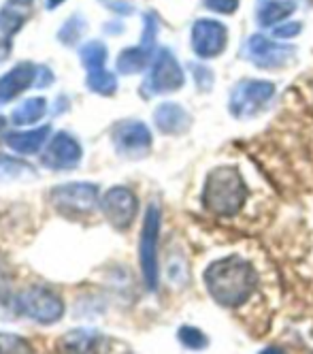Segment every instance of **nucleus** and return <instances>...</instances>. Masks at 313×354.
<instances>
[{
    "instance_id": "9d476101",
    "label": "nucleus",
    "mask_w": 313,
    "mask_h": 354,
    "mask_svg": "<svg viewBox=\"0 0 313 354\" xmlns=\"http://www.w3.org/2000/svg\"><path fill=\"white\" fill-rule=\"evenodd\" d=\"M100 209L115 229L126 231L137 216V196L124 186H115L100 198Z\"/></svg>"
},
{
    "instance_id": "9b49d317",
    "label": "nucleus",
    "mask_w": 313,
    "mask_h": 354,
    "mask_svg": "<svg viewBox=\"0 0 313 354\" xmlns=\"http://www.w3.org/2000/svg\"><path fill=\"white\" fill-rule=\"evenodd\" d=\"M113 145L126 158H143L151 149V133L143 122H120L113 129Z\"/></svg>"
},
{
    "instance_id": "6ab92c4d",
    "label": "nucleus",
    "mask_w": 313,
    "mask_h": 354,
    "mask_svg": "<svg viewBox=\"0 0 313 354\" xmlns=\"http://www.w3.org/2000/svg\"><path fill=\"white\" fill-rule=\"evenodd\" d=\"M47 111V100L43 96H35V98H28L23 100L19 107H15L11 111V122L15 126H26V124H35L39 122Z\"/></svg>"
},
{
    "instance_id": "4be33fe9",
    "label": "nucleus",
    "mask_w": 313,
    "mask_h": 354,
    "mask_svg": "<svg viewBox=\"0 0 313 354\" xmlns=\"http://www.w3.org/2000/svg\"><path fill=\"white\" fill-rule=\"evenodd\" d=\"M88 88L96 94L102 96H111L117 90V80L115 75L109 73L107 68H96V71H88V80H86Z\"/></svg>"
},
{
    "instance_id": "423d86ee",
    "label": "nucleus",
    "mask_w": 313,
    "mask_h": 354,
    "mask_svg": "<svg viewBox=\"0 0 313 354\" xmlns=\"http://www.w3.org/2000/svg\"><path fill=\"white\" fill-rule=\"evenodd\" d=\"M17 308L23 316L39 324H54L64 314V303L58 295L47 288H30L17 297Z\"/></svg>"
},
{
    "instance_id": "412c9836",
    "label": "nucleus",
    "mask_w": 313,
    "mask_h": 354,
    "mask_svg": "<svg viewBox=\"0 0 313 354\" xmlns=\"http://www.w3.org/2000/svg\"><path fill=\"white\" fill-rule=\"evenodd\" d=\"M26 177H35V169L28 162H21L17 158H9L0 154V182L26 180Z\"/></svg>"
},
{
    "instance_id": "a878e982",
    "label": "nucleus",
    "mask_w": 313,
    "mask_h": 354,
    "mask_svg": "<svg viewBox=\"0 0 313 354\" xmlns=\"http://www.w3.org/2000/svg\"><path fill=\"white\" fill-rule=\"evenodd\" d=\"M13 352H30L28 342L11 333H0V354H13Z\"/></svg>"
},
{
    "instance_id": "7ed1b4c3",
    "label": "nucleus",
    "mask_w": 313,
    "mask_h": 354,
    "mask_svg": "<svg viewBox=\"0 0 313 354\" xmlns=\"http://www.w3.org/2000/svg\"><path fill=\"white\" fill-rule=\"evenodd\" d=\"M158 237H160V207L149 205L143 220L141 243H139V263L143 280L149 290L158 288Z\"/></svg>"
},
{
    "instance_id": "b1692460",
    "label": "nucleus",
    "mask_w": 313,
    "mask_h": 354,
    "mask_svg": "<svg viewBox=\"0 0 313 354\" xmlns=\"http://www.w3.org/2000/svg\"><path fill=\"white\" fill-rule=\"evenodd\" d=\"M84 32H86V19L82 15H73V17H68V21H64V26L58 32V39H60V43L70 47L84 37Z\"/></svg>"
},
{
    "instance_id": "c756f323",
    "label": "nucleus",
    "mask_w": 313,
    "mask_h": 354,
    "mask_svg": "<svg viewBox=\"0 0 313 354\" xmlns=\"http://www.w3.org/2000/svg\"><path fill=\"white\" fill-rule=\"evenodd\" d=\"M194 77H196V84H198V88H202V80H207L209 84L214 86V75H211V71H207V68H202V66H194Z\"/></svg>"
},
{
    "instance_id": "a211bd4d",
    "label": "nucleus",
    "mask_w": 313,
    "mask_h": 354,
    "mask_svg": "<svg viewBox=\"0 0 313 354\" xmlns=\"http://www.w3.org/2000/svg\"><path fill=\"white\" fill-rule=\"evenodd\" d=\"M23 19L26 17L13 9H0V62L9 58L13 37L23 26Z\"/></svg>"
},
{
    "instance_id": "f03ea898",
    "label": "nucleus",
    "mask_w": 313,
    "mask_h": 354,
    "mask_svg": "<svg viewBox=\"0 0 313 354\" xmlns=\"http://www.w3.org/2000/svg\"><path fill=\"white\" fill-rule=\"evenodd\" d=\"M245 198V182L234 167H218L209 173L202 190V205L207 212L220 218H232L243 209Z\"/></svg>"
},
{
    "instance_id": "ddd939ff",
    "label": "nucleus",
    "mask_w": 313,
    "mask_h": 354,
    "mask_svg": "<svg viewBox=\"0 0 313 354\" xmlns=\"http://www.w3.org/2000/svg\"><path fill=\"white\" fill-rule=\"evenodd\" d=\"M84 149L77 143L68 133H58L54 139L47 143L45 156H43V165L56 171H64V169H75L82 162Z\"/></svg>"
},
{
    "instance_id": "cd10ccee",
    "label": "nucleus",
    "mask_w": 313,
    "mask_h": 354,
    "mask_svg": "<svg viewBox=\"0 0 313 354\" xmlns=\"http://www.w3.org/2000/svg\"><path fill=\"white\" fill-rule=\"evenodd\" d=\"M301 32V24L296 21H288V24H285V21H281L279 24V26H275V30H273V35L277 37V39H292L294 35H298Z\"/></svg>"
},
{
    "instance_id": "bb28decb",
    "label": "nucleus",
    "mask_w": 313,
    "mask_h": 354,
    "mask_svg": "<svg viewBox=\"0 0 313 354\" xmlns=\"http://www.w3.org/2000/svg\"><path fill=\"white\" fill-rule=\"evenodd\" d=\"M207 7H209V9H214V11H218V13L230 15V13L237 11L239 0H207Z\"/></svg>"
},
{
    "instance_id": "f8f14e48",
    "label": "nucleus",
    "mask_w": 313,
    "mask_h": 354,
    "mask_svg": "<svg viewBox=\"0 0 313 354\" xmlns=\"http://www.w3.org/2000/svg\"><path fill=\"white\" fill-rule=\"evenodd\" d=\"M155 32H158L155 19L151 15H145V32H143L141 45L128 47V49H124V52L120 54V58H117V73L135 75V73H143L149 66V62L153 58Z\"/></svg>"
},
{
    "instance_id": "2eb2a0df",
    "label": "nucleus",
    "mask_w": 313,
    "mask_h": 354,
    "mask_svg": "<svg viewBox=\"0 0 313 354\" xmlns=\"http://www.w3.org/2000/svg\"><path fill=\"white\" fill-rule=\"evenodd\" d=\"M153 122L158 126V131L164 135H181L190 129L192 118L177 103H162L153 111Z\"/></svg>"
},
{
    "instance_id": "aec40b11",
    "label": "nucleus",
    "mask_w": 313,
    "mask_h": 354,
    "mask_svg": "<svg viewBox=\"0 0 313 354\" xmlns=\"http://www.w3.org/2000/svg\"><path fill=\"white\" fill-rule=\"evenodd\" d=\"M296 5L292 0H269L258 9V21L263 26H273V24H281L285 17L294 13Z\"/></svg>"
},
{
    "instance_id": "1a4fd4ad",
    "label": "nucleus",
    "mask_w": 313,
    "mask_h": 354,
    "mask_svg": "<svg viewBox=\"0 0 313 354\" xmlns=\"http://www.w3.org/2000/svg\"><path fill=\"white\" fill-rule=\"evenodd\" d=\"M228 45V30L218 19H198L192 26V49L202 60L218 58Z\"/></svg>"
},
{
    "instance_id": "c85d7f7f",
    "label": "nucleus",
    "mask_w": 313,
    "mask_h": 354,
    "mask_svg": "<svg viewBox=\"0 0 313 354\" xmlns=\"http://www.w3.org/2000/svg\"><path fill=\"white\" fill-rule=\"evenodd\" d=\"M102 3L107 5L111 11H115V13H122V15L133 13V7H130L126 0H102Z\"/></svg>"
},
{
    "instance_id": "39448f33",
    "label": "nucleus",
    "mask_w": 313,
    "mask_h": 354,
    "mask_svg": "<svg viewBox=\"0 0 313 354\" xmlns=\"http://www.w3.org/2000/svg\"><path fill=\"white\" fill-rule=\"evenodd\" d=\"M51 203L64 214L86 216L98 205V186L90 182H70L51 190Z\"/></svg>"
},
{
    "instance_id": "4468645a",
    "label": "nucleus",
    "mask_w": 313,
    "mask_h": 354,
    "mask_svg": "<svg viewBox=\"0 0 313 354\" xmlns=\"http://www.w3.org/2000/svg\"><path fill=\"white\" fill-rule=\"evenodd\" d=\"M39 77V66L30 62H19L9 73L0 77V103H9V100L17 98L23 90H28L32 84H37Z\"/></svg>"
},
{
    "instance_id": "393cba45",
    "label": "nucleus",
    "mask_w": 313,
    "mask_h": 354,
    "mask_svg": "<svg viewBox=\"0 0 313 354\" xmlns=\"http://www.w3.org/2000/svg\"><path fill=\"white\" fill-rule=\"evenodd\" d=\"M177 337H179V342L184 344L186 348H192V350H200V348H205L209 344L207 335L200 331V328H196V326H181Z\"/></svg>"
},
{
    "instance_id": "20e7f679",
    "label": "nucleus",
    "mask_w": 313,
    "mask_h": 354,
    "mask_svg": "<svg viewBox=\"0 0 313 354\" xmlns=\"http://www.w3.org/2000/svg\"><path fill=\"white\" fill-rule=\"evenodd\" d=\"M275 94V86L263 80H243L230 92V113L239 120L256 115Z\"/></svg>"
},
{
    "instance_id": "5701e85b",
    "label": "nucleus",
    "mask_w": 313,
    "mask_h": 354,
    "mask_svg": "<svg viewBox=\"0 0 313 354\" xmlns=\"http://www.w3.org/2000/svg\"><path fill=\"white\" fill-rule=\"evenodd\" d=\"M79 58L88 71L104 68V62H107V47H104V43H100V41H88L79 49Z\"/></svg>"
},
{
    "instance_id": "dca6fc26",
    "label": "nucleus",
    "mask_w": 313,
    "mask_h": 354,
    "mask_svg": "<svg viewBox=\"0 0 313 354\" xmlns=\"http://www.w3.org/2000/svg\"><path fill=\"white\" fill-rule=\"evenodd\" d=\"M49 133H51L49 126H41V129H35V131H21V133L15 131V133L5 135V143L13 151H17V154L30 156V154H37V151L45 145Z\"/></svg>"
},
{
    "instance_id": "2f4dec72",
    "label": "nucleus",
    "mask_w": 313,
    "mask_h": 354,
    "mask_svg": "<svg viewBox=\"0 0 313 354\" xmlns=\"http://www.w3.org/2000/svg\"><path fill=\"white\" fill-rule=\"evenodd\" d=\"M9 3L15 7H28V5H32V0H9Z\"/></svg>"
},
{
    "instance_id": "6e6552de",
    "label": "nucleus",
    "mask_w": 313,
    "mask_h": 354,
    "mask_svg": "<svg viewBox=\"0 0 313 354\" xmlns=\"http://www.w3.org/2000/svg\"><path fill=\"white\" fill-rule=\"evenodd\" d=\"M245 58L252 60L260 68H281L294 60V49L288 45H281L277 41H271L263 35L249 37L245 45Z\"/></svg>"
},
{
    "instance_id": "7c9ffc66",
    "label": "nucleus",
    "mask_w": 313,
    "mask_h": 354,
    "mask_svg": "<svg viewBox=\"0 0 313 354\" xmlns=\"http://www.w3.org/2000/svg\"><path fill=\"white\" fill-rule=\"evenodd\" d=\"M62 3H64V0H45V9L54 11V9H58V7H60Z\"/></svg>"
},
{
    "instance_id": "0eeeda50",
    "label": "nucleus",
    "mask_w": 313,
    "mask_h": 354,
    "mask_svg": "<svg viewBox=\"0 0 313 354\" xmlns=\"http://www.w3.org/2000/svg\"><path fill=\"white\" fill-rule=\"evenodd\" d=\"M186 77H184V68L179 66L177 58L169 52V49H160L158 56L153 58L149 77L143 86L145 96H153V94H167V92H175L184 86Z\"/></svg>"
},
{
    "instance_id": "f257e3e1",
    "label": "nucleus",
    "mask_w": 313,
    "mask_h": 354,
    "mask_svg": "<svg viewBox=\"0 0 313 354\" xmlns=\"http://www.w3.org/2000/svg\"><path fill=\"white\" fill-rule=\"evenodd\" d=\"M205 286L220 306L241 308L254 295L258 286V277L247 261L230 257V259H220L207 267Z\"/></svg>"
},
{
    "instance_id": "f3484780",
    "label": "nucleus",
    "mask_w": 313,
    "mask_h": 354,
    "mask_svg": "<svg viewBox=\"0 0 313 354\" xmlns=\"http://www.w3.org/2000/svg\"><path fill=\"white\" fill-rule=\"evenodd\" d=\"M104 344H109V339L92 328H75L60 339V346L66 352H98L104 350Z\"/></svg>"
}]
</instances>
